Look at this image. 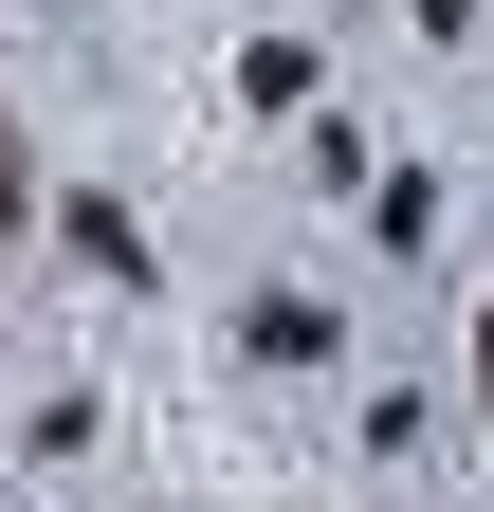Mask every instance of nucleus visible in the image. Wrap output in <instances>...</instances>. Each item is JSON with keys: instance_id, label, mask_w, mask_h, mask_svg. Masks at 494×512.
<instances>
[{"instance_id": "1", "label": "nucleus", "mask_w": 494, "mask_h": 512, "mask_svg": "<svg viewBox=\"0 0 494 512\" xmlns=\"http://www.w3.org/2000/svg\"><path fill=\"white\" fill-rule=\"evenodd\" d=\"M19 220H37V147L0 128V238H19Z\"/></svg>"}, {"instance_id": "2", "label": "nucleus", "mask_w": 494, "mask_h": 512, "mask_svg": "<svg viewBox=\"0 0 494 512\" xmlns=\"http://www.w3.org/2000/svg\"><path fill=\"white\" fill-rule=\"evenodd\" d=\"M476 384H494V311H476Z\"/></svg>"}]
</instances>
